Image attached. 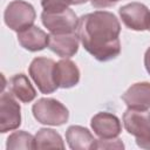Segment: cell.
<instances>
[{
	"mask_svg": "<svg viewBox=\"0 0 150 150\" xmlns=\"http://www.w3.org/2000/svg\"><path fill=\"white\" fill-rule=\"evenodd\" d=\"M70 5H71L70 0H41V6L43 8V12H48V13L64 11Z\"/></svg>",
	"mask_w": 150,
	"mask_h": 150,
	"instance_id": "cell-18",
	"label": "cell"
},
{
	"mask_svg": "<svg viewBox=\"0 0 150 150\" xmlns=\"http://www.w3.org/2000/svg\"><path fill=\"white\" fill-rule=\"evenodd\" d=\"M66 141L71 150H94L96 139L89 129L82 125H70L66 131Z\"/></svg>",
	"mask_w": 150,
	"mask_h": 150,
	"instance_id": "cell-13",
	"label": "cell"
},
{
	"mask_svg": "<svg viewBox=\"0 0 150 150\" xmlns=\"http://www.w3.org/2000/svg\"><path fill=\"white\" fill-rule=\"evenodd\" d=\"M32 112L39 123L53 127L62 125L69 118L68 108L59 100L52 97L39 98L33 104Z\"/></svg>",
	"mask_w": 150,
	"mask_h": 150,
	"instance_id": "cell-3",
	"label": "cell"
},
{
	"mask_svg": "<svg viewBox=\"0 0 150 150\" xmlns=\"http://www.w3.org/2000/svg\"><path fill=\"white\" fill-rule=\"evenodd\" d=\"M122 118L125 130L135 136L136 144L142 149L150 150V112L128 108Z\"/></svg>",
	"mask_w": 150,
	"mask_h": 150,
	"instance_id": "cell-4",
	"label": "cell"
},
{
	"mask_svg": "<svg viewBox=\"0 0 150 150\" xmlns=\"http://www.w3.org/2000/svg\"><path fill=\"white\" fill-rule=\"evenodd\" d=\"M124 144L120 138H108V139H96L95 149H123Z\"/></svg>",
	"mask_w": 150,
	"mask_h": 150,
	"instance_id": "cell-19",
	"label": "cell"
},
{
	"mask_svg": "<svg viewBox=\"0 0 150 150\" xmlns=\"http://www.w3.org/2000/svg\"><path fill=\"white\" fill-rule=\"evenodd\" d=\"M148 30L150 32V23H149V27H148Z\"/></svg>",
	"mask_w": 150,
	"mask_h": 150,
	"instance_id": "cell-23",
	"label": "cell"
},
{
	"mask_svg": "<svg viewBox=\"0 0 150 150\" xmlns=\"http://www.w3.org/2000/svg\"><path fill=\"white\" fill-rule=\"evenodd\" d=\"M21 124V108L14 96L8 91L0 95V132L15 130Z\"/></svg>",
	"mask_w": 150,
	"mask_h": 150,
	"instance_id": "cell-8",
	"label": "cell"
},
{
	"mask_svg": "<svg viewBox=\"0 0 150 150\" xmlns=\"http://www.w3.org/2000/svg\"><path fill=\"white\" fill-rule=\"evenodd\" d=\"M89 0H70L71 5H81V4H86Z\"/></svg>",
	"mask_w": 150,
	"mask_h": 150,
	"instance_id": "cell-22",
	"label": "cell"
},
{
	"mask_svg": "<svg viewBox=\"0 0 150 150\" xmlns=\"http://www.w3.org/2000/svg\"><path fill=\"white\" fill-rule=\"evenodd\" d=\"M77 36L83 48L96 60L105 62L121 53V23L108 11H95L79 19Z\"/></svg>",
	"mask_w": 150,
	"mask_h": 150,
	"instance_id": "cell-1",
	"label": "cell"
},
{
	"mask_svg": "<svg viewBox=\"0 0 150 150\" xmlns=\"http://www.w3.org/2000/svg\"><path fill=\"white\" fill-rule=\"evenodd\" d=\"M36 13L32 4L25 0H14L9 2L4 12V20L8 28L19 33L33 26Z\"/></svg>",
	"mask_w": 150,
	"mask_h": 150,
	"instance_id": "cell-5",
	"label": "cell"
},
{
	"mask_svg": "<svg viewBox=\"0 0 150 150\" xmlns=\"http://www.w3.org/2000/svg\"><path fill=\"white\" fill-rule=\"evenodd\" d=\"M8 91L23 103L32 102L36 97V90L30 83L27 75L20 73L8 80Z\"/></svg>",
	"mask_w": 150,
	"mask_h": 150,
	"instance_id": "cell-14",
	"label": "cell"
},
{
	"mask_svg": "<svg viewBox=\"0 0 150 150\" xmlns=\"http://www.w3.org/2000/svg\"><path fill=\"white\" fill-rule=\"evenodd\" d=\"M80 39L77 33L68 34H49L48 48L62 59H69L74 56L79 50Z\"/></svg>",
	"mask_w": 150,
	"mask_h": 150,
	"instance_id": "cell-11",
	"label": "cell"
},
{
	"mask_svg": "<svg viewBox=\"0 0 150 150\" xmlns=\"http://www.w3.org/2000/svg\"><path fill=\"white\" fill-rule=\"evenodd\" d=\"M18 41L23 49L29 52H39L48 47L49 34L33 25L29 28L18 33Z\"/></svg>",
	"mask_w": 150,
	"mask_h": 150,
	"instance_id": "cell-12",
	"label": "cell"
},
{
	"mask_svg": "<svg viewBox=\"0 0 150 150\" xmlns=\"http://www.w3.org/2000/svg\"><path fill=\"white\" fill-rule=\"evenodd\" d=\"M35 149H64V143L59 132L54 129L41 128L34 136Z\"/></svg>",
	"mask_w": 150,
	"mask_h": 150,
	"instance_id": "cell-16",
	"label": "cell"
},
{
	"mask_svg": "<svg viewBox=\"0 0 150 150\" xmlns=\"http://www.w3.org/2000/svg\"><path fill=\"white\" fill-rule=\"evenodd\" d=\"M120 18L124 26L131 30L143 32L150 23V11L141 2H130L118 9Z\"/></svg>",
	"mask_w": 150,
	"mask_h": 150,
	"instance_id": "cell-7",
	"label": "cell"
},
{
	"mask_svg": "<svg viewBox=\"0 0 150 150\" xmlns=\"http://www.w3.org/2000/svg\"><path fill=\"white\" fill-rule=\"evenodd\" d=\"M144 67H145L148 74L150 75V47L144 53Z\"/></svg>",
	"mask_w": 150,
	"mask_h": 150,
	"instance_id": "cell-21",
	"label": "cell"
},
{
	"mask_svg": "<svg viewBox=\"0 0 150 150\" xmlns=\"http://www.w3.org/2000/svg\"><path fill=\"white\" fill-rule=\"evenodd\" d=\"M42 25L52 34H68L75 33L79 26V18L71 8H66L61 12L41 13Z\"/></svg>",
	"mask_w": 150,
	"mask_h": 150,
	"instance_id": "cell-6",
	"label": "cell"
},
{
	"mask_svg": "<svg viewBox=\"0 0 150 150\" xmlns=\"http://www.w3.org/2000/svg\"><path fill=\"white\" fill-rule=\"evenodd\" d=\"M80 69L75 62L69 59H62L56 62V81L59 88L68 89L75 87L80 81Z\"/></svg>",
	"mask_w": 150,
	"mask_h": 150,
	"instance_id": "cell-15",
	"label": "cell"
},
{
	"mask_svg": "<svg viewBox=\"0 0 150 150\" xmlns=\"http://www.w3.org/2000/svg\"><path fill=\"white\" fill-rule=\"evenodd\" d=\"M28 73L42 94H52L57 88L56 81V62L53 59L38 56L32 60Z\"/></svg>",
	"mask_w": 150,
	"mask_h": 150,
	"instance_id": "cell-2",
	"label": "cell"
},
{
	"mask_svg": "<svg viewBox=\"0 0 150 150\" xmlns=\"http://www.w3.org/2000/svg\"><path fill=\"white\" fill-rule=\"evenodd\" d=\"M125 105L136 110L150 109V82H137L131 84L121 96Z\"/></svg>",
	"mask_w": 150,
	"mask_h": 150,
	"instance_id": "cell-10",
	"label": "cell"
},
{
	"mask_svg": "<svg viewBox=\"0 0 150 150\" xmlns=\"http://www.w3.org/2000/svg\"><path fill=\"white\" fill-rule=\"evenodd\" d=\"M118 1L121 0H90L91 5L95 8H107V7H111L114 5H116Z\"/></svg>",
	"mask_w": 150,
	"mask_h": 150,
	"instance_id": "cell-20",
	"label": "cell"
},
{
	"mask_svg": "<svg viewBox=\"0 0 150 150\" xmlns=\"http://www.w3.org/2000/svg\"><path fill=\"white\" fill-rule=\"evenodd\" d=\"M7 150H16V149H35L34 145V136L25 130H19L12 132L7 137L6 142Z\"/></svg>",
	"mask_w": 150,
	"mask_h": 150,
	"instance_id": "cell-17",
	"label": "cell"
},
{
	"mask_svg": "<svg viewBox=\"0 0 150 150\" xmlns=\"http://www.w3.org/2000/svg\"><path fill=\"white\" fill-rule=\"evenodd\" d=\"M90 127L94 134L102 139L116 138L122 131L120 118L108 111H100L95 114L90 120Z\"/></svg>",
	"mask_w": 150,
	"mask_h": 150,
	"instance_id": "cell-9",
	"label": "cell"
}]
</instances>
